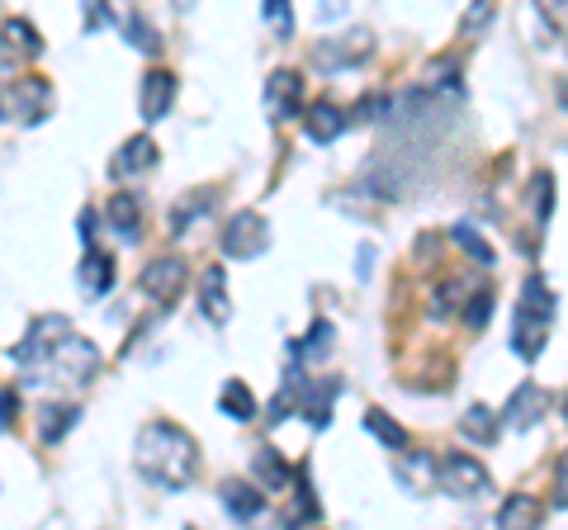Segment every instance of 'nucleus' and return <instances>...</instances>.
<instances>
[{"instance_id":"16","label":"nucleus","mask_w":568,"mask_h":530,"mask_svg":"<svg viewBox=\"0 0 568 530\" xmlns=\"http://www.w3.org/2000/svg\"><path fill=\"white\" fill-rule=\"evenodd\" d=\"M219 498H223V507H227V517L233 521H256L261 511H265V492H261V483H223L219 488Z\"/></svg>"},{"instance_id":"17","label":"nucleus","mask_w":568,"mask_h":530,"mask_svg":"<svg viewBox=\"0 0 568 530\" xmlns=\"http://www.w3.org/2000/svg\"><path fill=\"white\" fill-rule=\"evenodd\" d=\"M304 129L313 143H336V137L346 133V114L336 110V104H308L304 110Z\"/></svg>"},{"instance_id":"40","label":"nucleus","mask_w":568,"mask_h":530,"mask_svg":"<svg viewBox=\"0 0 568 530\" xmlns=\"http://www.w3.org/2000/svg\"><path fill=\"white\" fill-rule=\"evenodd\" d=\"M95 233H100V214H95V208H85V214H81V237L91 242Z\"/></svg>"},{"instance_id":"36","label":"nucleus","mask_w":568,"mask_h":530,"mask_svg":"<svg viewBox=\"0 0 568 530\" xmlns=\"http://www.w3.org/2000/svg\"><path fill=\"white\" fill-rule=\"evenodd\" d=\"M346 10H351V0H317V24L346 20Z\"/></svg>"},{"instance_id":"29","label":"nucleus","mask_w":568,"mask_h":530,"mask_svg":"<svg viewBox=\"0 0 568 530\" xmlns=\"http://www.w3.org/2000/svg\"><path fill=\"white\" fill-rule=\"evenodd\" d=\"M455 242L465 246V252H469L478 265H497V252H493V246H488V237L478 233L474 223H455Z\"/></svg>"},{"instance_id":"38","label":"nucleus","mask_w":568,"mask_h":530,"mask_svg":"<svg viewBox=\"0 0 568 530\" xmlns=\"http://www.w3.org/2000/svg\"><path fill=\"white\" fill-rule=\"evenodd\" d=\"M355 110H361V119H384V110H388V100H384V95H365L361 104H355Z\"/></svg>"},{"instance_id":"21","label":"nucleus","mask_w":568,"mask_h":530,"mask_svg":"<svg viewBox=\"0 0 568 530\" xmlns=\"http://www.w3.org/2000/svg\"><path fill=\"white\" fill-rule=\"evenodd\" d=\"M540 517H545V507H540V498H530V492H511V498L503 502V511H497V526H540Z\"/></svg>"},{"instance_id":"25","label":"nucleus","mask_w":568,"mask_h":530,"mask_svg":"<svg viewBox=\"0 0 568 530\" xmlns=\"http://www.w3.org/2000/svg\"><path fill=\"white\" fill-rule=\"evenodd\" d=\"M213 204H219V194H209V190H200V194H194V200H181V204L171 208V233H175V237L190 233L194 218H204Z\"/></svg>"},{"instance_id":"20","label":"nucleus","mask_w":568,"mask_h":530,"mask_svg":"<svg viewBox=\"0 0 568 530\" xmlns=\"http://www.w3.org/2000/svg\"><path fill=\"white\" fill-rule=\"evenodd\" d=\"M252 473H256V483H261V488H280V492L290 488V479H294V469L284 465L275 446H261V450H256V459H252Z\"/></svg>"},{"instance_id":"10","label":"nucleus","mask_w":568,"mask_h":530,"mask_svg":"<svg viewBox=\"0 0 568 530\" xmlns=\"http://www.w3.org/2000/svg\"><path fill=\"white\" fill-rule=\"evenodd\" d=\"M156 162H162V152H156V143H152L148 133H142V137H129V143L114 152V166H110V171H114L119 185H129V181H142V175H152Z\"/></svg>"},{"instance_id":"7","label":"nucleus","mask_w":568,"mask_h":530,"mask_svg":"<svg viewBox=\"0 0 568 530\" xmlns=\"http://www.w3.org/2000/svg\"><path fill=\"white\" fill-rule=\"evenodd\" d=\"M223 252L233 261H256L271 252V223L261 214H237L233 223L223 227Z\"/></svg>"},{"instance_id":"26","label":"nucleus","mask_w":568,"mask_h":530,"mask_svg":"<svg viewBox=\"0 0 568 530\" xmlns=\"http://www.w3.org/2000/svg\"><path fill=\"white\" fill-rule=\"evenodd\" d=\"M459 431H465L474 446H493V440H497V417H493V408L474 402V408L465 412V421H459Z\"/></svg>"},{"instance_id":"9","label":"nucleus","mask_w":568,"mask_h":530,"mask_svg":"<svg viewBox=\"0 0 568 530\" xmlns=\"http://www.w3.org/2000/svg\"><path fill=\"white\" fill-rule=\"evenodd\" d=\"M369 52H375V39H369V33L361 29V33H346V39H323L313 58H317V67H323V72L342 77V72H351V67H361Z\"/></svg>"},{"instance_id":"22","label":"nucleus","mask_w":568,"mask_h":530,"mask_svg":"<svg viewBox=\"0 0 568 530\" xmlns=\"http://www.w3.org/2000/svg\"><path fill=\"white\" fill-rule=\"evenodd\" d=\"M219 412L233 417V421H252L256 417V394L242 379H227L223 394H219Z\"/></svg>"},{"instance_id":"27","label":"nucleus","mask_w":568,"mask_h":530,"mask_svg":"<svg viewBox=\"0 0 568 530\" xmlns=\"http://www.w3.org/2000/svg\"><path fill=\"white\" fill-rule=\"evenodd\" d=\"M365 431L375 436V440H384L388 450H403V446H407V431L398 427L394 417H384L379 408H369V412H365Z\"/></svg>"},{"instance_id":"32","label":"nucleus","mask_w":568,"mask_h":530,"mask_svg":"<svg viewBox=\"0 0 568 530\" xmlns=\"http://www.w3.org/2000/svg\"><path fill=\"white\" fill-rule=\"evenodd\" d=\"M488 317H493V294H488V289L469 294V304H465V323H469L474 332H484V327H488Z\"/></svg>"},{"instance_id":"35","label":"nucleus","mask_w":568,"mask_h":530,"mask_svg":"<svg viewBox=\"0 0 568 530\" xmlns=\"http://www.w3.org/2000/svg\"><path fill=\"white\" fill-rule=\"evenodd\" d=\"M493 10H497V0H478V6L465 14V33H478V29H484V24L493 20Z\"/></svg>"},{"instance_id":"39","label":"nucleus","mask_w":568,"mask_h":530,"mask_svg":"<svg viewBox=\"0 0 568 530\" xmlns=\"http://www.w3.org/2000/svg\"><path fill=\"white\" fill-rule=\"evenodd\" d=\"M555 483H559V507H568V450L559 455V469H555Z\"/></svg>"},{"instance_id":"6","label":"nucleus","mask_w":568,"mask_h":530,"mask_svg":"<svg viewBox=\"0 0 568 530\" xmlns=\"http://www.w3.org/2000/svg\"><path fill=\"white\" fill-rule=\"evenodd\" d=\"M185 285H190V271H185L181 256H156V261L142 265V275H138V289L148 298H156V304H175Z\"/></svg>"},{"instance_id":"30","label":"nucleus","mask_w":568,"mask_h":530,"mask_svg":"<svg viewBox=\"0 0 568 530\" xmlns=\"http://www.w3.org/2000/svg\"><path fill=\"white\" fill-rule=\"evenodd\" d=\"M294 498H298L294 521H317V517H323V507H317V498H313V483H308V469L294 473Z\"/></svg>"},{"instance_id":"19","label":"nucleus","mask_w":568,"mask_h":530,"mask_svg":"<svg viewBox=\"0 0 568 530\" xmlns=\"http://www.w3.org/2000/svg\"><path fill=\"white\" fill-rule=\"evenodd\" d=\"M81 289L100 298V294H110L114 289V256H104V252H85L81 261Z\"/></svg>"},{"instance_id":"18","label":"nucleus","mask_w":568,"mask_h":530,"mask_svg":"<svg viewBox=\"0 0 568 530\" xmlns=\"http://www.w3.org/2000/svg\"><path fill=\"white\" fill-rule=\"evenodd\" d=\"M77 417H81L77 402H48V408H39V440L43 446H58V440L77 427Z\"/></svg>"},{"instance_id":"33","label":"nucleus","mask_w":568,"mask_h":530,"mask_svg":"<svg viewBox=\"0 0 568 530\" xmlns=\"http://www.w3.org/2000/svg\"><path fill=\"white\" fill-rule=\"evenodd\" d=\"M265 24H271L280 39H290V33H294V10H290V0H265Z\"/></svg>"},{"instance_id":"3","label":"nucleus","mask_w":568,"mask_h":530,"mask_svg":"<svg viewBox=\"0 0 568 530\" xmlns=\"http://www.w3.org/2000/svg\"><path fill=\"white\" fill-rule=\"evenodd\" d=\"M549 327H555V294L540 275H530L521 285L517 317H511V350L521 360H540V350L549 346Z\"/></svg>"},{"instance_id":"11","label":"nucleus","mask_w":568,"mask_h":530,"mask_svg":"<svg viewBox=\"0 0 568 530\" xmlns=\"http://www.w3.org/2000/svg\"><path fill=\"white\" fill-rule=\"evenodd\" d=\"M175 91H181L175 72H166V67H152V72L142 77V100H138L142 119H148V123L166 119V114H171V104H175Z\"/></svg>"},{"instance_id":"12","label":"nucleus","mask_w":568,"mask_h":530,"mask_svg":"<svg viewBox=\"0 0 568 530\" xmlns=\"http://www.w3.org/2000/svg\"><path fill=\"white\" fill-rule=\"evenodd\" d=\"M265 110H271L275 123L304 114V77L298 72H275L265 81Z\"/></svg>"},{"instance_id":"34","label":"nucleus","mask_w":568,"mask_h":530,"mask_svg":"<svg viewBox=\"0 0 568 530\" xmlns=\"http://www.w3.org/2000/svg\"><path fill=\"white\" fill-rule=\"evenodd\" d=\"M536 10L545 14V24H549V29L568 33V0H536Z\"/></svg>"},{"instance_id":"41","label":"nucleus","mask_w":568,"mask_h":530,"mask_svg":"<svg viewBox=\"0 0 568 530\" xmlns=\"http://www.w3.org/2000/svg\"><path fill=\"white\" fill-rule=\"evenodd\" d=\"M369 261H375V246H365L361 261H355V275H361V279H369Z\"/></svg>"},{"instance_id":"5","label":"nucleus","mask_w":568,"mask_h":530,"mask_svg":"<svg viewBox=\"0 0 568 530\" xmlns=\"http://www.w3.org/2000/svg\"><path fill=\"white\" fill-rule=\"evenodd\" d=\"M436 483L450 492V498H484V492L493 488L488 469L478 465L474 455H446L436 465Z\"/></svg>"},{"instance_id":"4","label":"nucleus","mask_w":568,"mask_h":530,"mask_svg":"<svg viewBox=\"0 0 568 530\" xmlns=\"http://www.w3.org/2000/svg\"><path fill=\"white\" fill-rule=\"evenodd\" d=\"M52 114V85L43 77H0V119L43 123Z\"/></svg>"},{"instance_id":"13","label":"nucleus","mask_w":568,"mask_h":530,"mask_svg":"<svg viewBox=\"0 0 568 530\" xmlns=\"http://www.w3.org/2000/svg\"><path fill=\"white\" fill-rule=\"evenodd\" d=\"M545 412H549V394H545L540 384H521L517 394L507 398V427L511 431H530Z\"/></svg>"},{"instance_id":"1","label":"nucleus","mask_w":568,"mask_h":530,"mask_svg":"<svg viewBox=\"0 0 568 530\" xmlns=\"http://www.w3.org/2000/svg\"><path fill=\"white\" fill-rule=\"evenodd\" d=\"M133 469L162 492H185L200 473V446L175 421H148L133 440Z\"/></svg>"},{"instance_id":"8","label":"nucleus","mask_w":568,"mask_h":530,"mask_svg":"<svg viewBox=\"0 0 568 530\" xmlns=\"http://www.w3.org/2000/svg\"><path fill=\"white\" fill-rule=\"evenodd\" d=\"M67 332H71V323H67V317H62V313L33 317V323H29V332H24V342H20V346H14V350H10V356H14V365H20V369H29V365H39V360L48 356V350H52V346H58V342L67 337Z\"/></svg>"},{"instance_id":"24","label":"nucleus","mask_w":568,"mask_h":530,"mask_svg":"<svg viewBox=\"0 0 568 530\" xmlns=\"http://www.w3.org/2000/svg\"><path fill=\"white\" fill-rule=\"evenodd\" d=\"M290 356H294V360H304L308 369H313V365H323V360L332 356V323H313L308 337L290 346Z\"/></svg>"},{"instance_id":"31","label":"nucleus","mask_w":568,"mask_h":530,"mask_svg":"<svg viewBox=\"0 0 568 530\" xmlns=\"http://www.w3.org/2000/svg\"><path fill=\"white\" fill-rule=\"evenodd\" d=\"M530 208H536V223H549V214H555V181H549V175H536V185H530Z\"/></svg>"},{"instance_id":"14","label":"nucleus","mask_w":568,"mask_h":530,"mask_svg":"<svg viewBox=\"0 0 568 530\" xmlns=\"http://www.w3.org/2000/svg\"><path fill=\"white\" fill-rule=\"evenodd\" d=\"M200 308L213 327H223L227 317H233V298H227V275L223 265H209L204 279H200Z\"/></svg>"},{"instance_id":"42","label":"nucleus","mask_w":568,"mask_h":530,"mask_svg":"<svg viewBox=\"0 0 568 530\" xmlns=\"http://www.w3.org/2000/svg\"><path fill=\"white\" fill-rule=\"evenodd\" d=\"M190 6H194V0H181V10H190Z\"/></svg>"},{"instance_id":"43","label":"nucleus","mask_w":568,"mask_h":530,"mask_svg":"<svg viewBox=\"0 0 568 530\" xmlns=\"http://www.w3.org/2000/svg\"><path fill=\"white\" fill-rule=\"evenodd\" d=\"M559 95H564V104H568V85H564V91H559Z\"/></svg>"},{"instance_id":"23","label":"nucleus","mask_w":568,"mask_h":530,"mask_svg":"<svg viewBox=\"0 0 568 530\" xmlns=\"http://www.w3.org/2000/svg\"><path fill=\"white\" fill-rule=\"evenodd\" d=\"M110 223H114V233L123 242H138L142 237V208H138L133 194H114V200H110Z\"/></svg>"},{"instance_id":"37","label":"nucleus","mask_w":568,"mask_h":530,"mask_svg":"<svg viewBox=\"0 0 568 530\" xmlns=\"http://www.w3.org/2000/svg\"><path fill=\"white\" fill-rule=\"evenodd\" d=\"M14 408H20V394H14V388H0V431L14 427Z\"/></svg>"},{"instance_id":"15","label":"nucleus","mask_w":568,"mask_h":530,"mask_svg":"<svg viewBox=\"0 0 568 530\" xmlns=\"http://www.w3.org/2000/svg\"><path fill=\"white\" fill-rule=\"evenodd\" d=\"M398 483L407 492H432L436 488V455H426V450H398Z\"/></svg>"},{"instance_id":"2","label":"nucleus","mask_w":568,"mask_h":530,"mask_svg":"<svg viewBox=\"0 0 568 530\" xmlns=\"http://www.w3.org/2000/svg\"><path fill=\"white\" fill-rule=\"evenodd\" d=\"M24 384H67V388H85L95 375H100V350L95 342L77 337V332H67V337L48 350L39 365L20 369Z\"/></svg>"},{"instance_id":"28","label":"nucleus","mask_w":568,"mask_h":530,"mask_svg":"<svg viewBox=\"0 0 568 530\" xmlns=\"http://www.w3.org/2000/svg\"><path fill=\"white\" fill-rule=\"evenodd\" d=\"M0 39H6V48L24 52V58H39V52H43V39L33 33L29 20H6V33H0Z\"/></svg>"}]
</instances>
